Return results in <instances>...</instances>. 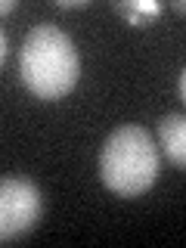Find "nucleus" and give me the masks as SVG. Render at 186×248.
<instances>
[{
    "label": "nucleus",
    "instance_id": "1",
    "mask_svg": "<svg viewBox=\"0 0 186 248\" xmlns=\"http://www.w3.org/2000/svg\"><path fill=\"white\" fill-rule=\"evenodd\" d=\"M19 75L37 99H62L81 75L72 37L53 22L34 25L19 50Z\"/></svg>",
    "mask_w": 186,
    "mask_h": 248
},
{
    "label": "nucleus",
    "instance_id": "7",
    "mask_svg": "<svg viewBox=\"0 0 186 248\" xmlns=\"http://www.w3.org/2000/svg\"><path fill=\"white\" fill-rule=\"evenodd\" d=\"M180 96H183V103H186V68H183V75H180Z\"/></svg>",
    "mask_w": 186,
    "mask_h": 248
},
{
    "label": "nucleus",
    "instance_id": "3",
    "mask_svg": "<svg viewBox=\"0 0 186 248\" xmlns=\"http://www.w3.org/2000/svg\"><path fill=\"white\" fill-rule=\"evenodd\" d=\"M44 196L25 177H6L0 183V239H16L41 220Z\"/></svg>",
    "mask_w": 186,
    "mask_h": 248
},
{
    "label": "nucleus",
    "instance_id": "4",
    "mask_svg": "<svg viewBox=\"0 0 186 248\" xmlns=\"http://www.w3.org/2000/svg\"><path fill=\"white\" fill-rule=\"evenodd\" d=\"M158 140H161V152L177 168H186V115L180 112L165 115L158 121Z\"/></svg>",
    "mask_w": 186,
    "mask_h": 248
},
{
    "label": "nucleus",
    "instance_id": "2",
    "mask_svg": "<svg viewBox=\"0 0 186 248\" xmlns=\"http://www.w3.org/2000/svg\"><path fill=\"white\" fill-rule=\"evenodd\" d=\"M103 183L121 199H137L158 177V149L149 130L140 124H124L106 137L99 152Z\"/></svg>",
    "mask_w": 186,
    "mask_h": 248
},
{
    "label": "nucleus",
    "instance_id": "8",
    "mask_svg": "<svg viewBox=\"0 0 186 248\" xmlns=\"http://www.w3.org/2000/svg\"><path fill=\"white\" fill-rule=\"evenodd\" d=\"M174 10H177V13H186V0H177V3H174Z\"/></svg>",
    "mask_w": 186,
    "mask_h": 248
},
{
    "label": "nucleus",
    "instance_id": "6",
    "mask_svg": "<svg viewBox=\"0 0 186 248\" xmlns=\"http://www.w3.org/2000/svg\"><path fill=\"white\" fill-rule=\"evenodd\" d=\"M0 10H3V13H13L16 10V0H3V3H0Z\"/></svg>",
    "mask_w": 186,
    "mask_h": 248
},
{
    "label": "nucleus",
    "instance_id": "5",
    "mask_svg": "<svg viewBox=\"0 0 186 248\" xmlns=\"http://www.w3.org/2000/svg\"><path fill=\"white\" fill-rule=\"evenodd\" d=\"M130 25H146V19L140 13H130Z\"/></svg>",
    "mask_w": 186,
    "mask_h": 248
}]
</instances>
